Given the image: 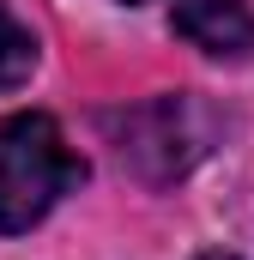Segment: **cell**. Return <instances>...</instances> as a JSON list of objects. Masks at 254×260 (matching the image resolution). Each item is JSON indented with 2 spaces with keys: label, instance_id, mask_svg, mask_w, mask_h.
<instances>
[{
  "label": "cell",
  "instance_id": "8992f818",
  "mask_svg": "<svg viewBox=\"0 0 254 260\" xmlns=\"http://www.w3.org/2000/svg\"><path fill=\"white\" fill-rule=\"evenodd\" d=\"M127 6H139V0H127Z\"/></svg>",
  "mask_w": 254,
  "mask_h": 260
},
{
  "label": "cell",
  "instance_id": "5b68a950",
  "mask_svg": "<svg viewBox=\"0 0 254 260\" xmlns=\"http://www.w3.org/2000/svg\"><path fill=\"white\" fill-rule=\"evenodd\" d=\"M194 260H236V254H224V248H206V254H194Z\"/></svg>",
  "mask_w": 254,
  "mask_h": 260
},
{
  "label": "cell",
  "instance_id": "277c9868",
  "mask_svg": "<svg viewBox=\"0 0 254 260\" xmlns=\"http://www.w3.org/2000/svg\"><path fill=\"white\" fill-rule=\"evenodd\" d=\"M30 73H37V37L24 18H12L0 6V91H18Z\"/></svg>",
  "mask_w": 254,
  "mask_h": 260
},
{
  "label": "cell",
  "instance_id": "6da1fadb",
  "mask_svg": "<svg viewBox=\"0 0 254 260\" xmlns=\"http://www.w3.org/2000/svg\"><path fill=\"white\" fill-rule=\"evenodd\" d=\"M85 182V157L67 145L55 115L24 109L0 121V236L43 224Z\"/></svg>",
  "mask_w": 254,
  "mask_h": 260
},
{
  "label": "cell",
  "instance_id": "7a4b0ae2",
  "mask_svg": "<svg viewBox=\"0 0 254 260\" xmlns=\"http://www.w3.org/2000/svg\"><path fill=\"white\" fill-rule=\"evenodd\" d=\"M103 127H109L121 164L139 176V182L170 188V182H182L194 164L212 151L218 115H212L200 97L176 91V97H151V103H133V109L103 115Z\"/></svg>",
  "mask_w": 254,
  "mask_h": 260
},
{
  "label": "cell",
  "instance_id": "3957f363",
  "mask_svg": "<svg viewBox=\"0 0 254 260\" xmlns=\"http://www.w3.org/2000/svg\"><path fill=\"white\" fill-rule=\"evenodd\" d=\"M170 30L182 43H194L200 55H212V61H242V55H254V12H248V0H176Z\"/></svg>",
  "mask_w": 254,
  "mask_h": 260
}]
</instances>
